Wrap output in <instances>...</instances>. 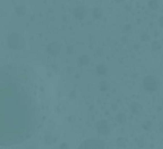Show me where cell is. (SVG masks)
I'll list each match as a JSON object with an SVG mask.
<instances>
[{
  "label": "cell",
  "instance_id": "obj_1",
  "mask_svg": "<svg viewBox=\"0 0 163 149\" xmlns=\"http://www.w3.org/2000/svg\"><path fill=\"white\" fill-rule=\"evenodd\" d=\"M38 122V104L26 72L14 65L0 66V146L26 141Z\"/></svg>",
  "mask_w": 163,
  "mask_h": 149
},
{
  "label": "cell",
  "instance_id": "obj_2",
  "mask_svg": "<svg viewBox=\"0 0 163 149\" xmlns=\"http://www.w3.org/2000/svg\"><path fill=\"white\" fill-rule=\"evenodd\" d=\"M78 149H109V147L101 139H88L84 141Z\"/></svg>",
  "mask_w": 163,
  "mask_h": 149
}]
</instances>
